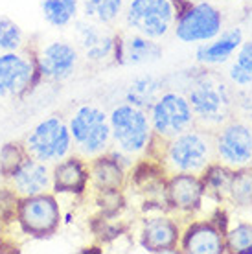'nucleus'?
I'll return each mask as SVG.
<instances>
[{"label":"nucleus","mask_w":252,"mask_h":254,"mask_svg":"<svg viewBox=\"0 0 252 254\" xmlns=\"http://www.w3.org/2000/svg\"><path fill=\"white\" fill-rule=\"evenodd\" d=\"M179 245L188 254H221L227 251L225 234L210 219L189 223L181 234Z\"/></svg>","instance_id":"18"},{"label":"nucleus","mask_w":252,"mask_h":254,"mask_svg":"<svg viewBox=\"0 0 252 254\" xmlns=\"http://www.w3.org/2000/svg\"><path fill=\"white\" fill-rule=\"evenodd\" d=\"M225 245L234 254H252V225L238 223L225 232Z\"/></svg>","instance_id":"29"},{"label":"nucleus","mask_w":252,"mask_h":254,"mask_svg":"<svg viewBox=\"0 0 252 254\" xmlns=\"http://www.w3.org/2000/svg\"><path fill=\"white\" fill-rule=\"evenodd\" d=\"M230 79L240 87L252 85V41L240 46L236 63L230 66Z\"/></svg>","instance_id":"28"},{"label":"nucleus","mask_w":252,"mask_h":254,"mask_svg":"<svg viewBox=\"0 0 252 254\" xmlns=\"http://www.w3.org/2000/svg\"><path fill=\"white\" fill-rule=\"evenodd\" d=\"M15 223L22 234L30 238H48L56 234L61 225V208L54 191L19 197Z\"/></svg>","instance_id":"6"},{"label":"nucleus","mask_w":252,"mask_h":254,"mask_svg":"<svg viewBox=\"0 0 252 254\" xmlns=\"http://www.w3.org/2000/svg\"><path fill=\"white\" fill-rule=\"evenodd\" d=\"M124 0H83V13L88 20L113 24L120 17Z\"/></svg>","instance_id":"25"},{"label":"nucleus","mask_w":252,"mask_h":254,"mask_svg":"<svg viewBox=\"0 0 252 254\" xmlns=\"http://www.w3.org/2000/svg\"><path fill=\"white\" fill-rule=\"evenodd\" d=\"M243 45V33L240 28H234L230 32L219 33L212 43H202L195 50L197 63L202 66H214L228 61V58Z\"/></svg>","instance_id":"21"},{"label":"nucleus","mask_w":252,"mask_h":254,"mask_svg":"<svg viewBox=\"0 0 252 254\" xmlns=\"http://www.w3.org/2000/svg\"><path fill=\"white\" fill-rule=\"evenodd\" d=\"M162 85H164L162 79L151 74L136 77L126 89V103L142 109V111H149L155 100L162 94Z\"/></svg>","instance_id":"22"},{"label":"nucleus","mask_w":252,"mask_h":254,"mask_svg":"<svg viewBox=\"0 0 252 254\" xmlns=\"http://www.w3.org/2000/svg\"><path fill=\"white\" fill-rule=\"evenodd\" d=\"M24 33L17 22L7 17H0V54L24 48Z\"/></svg>","instance_id":"30"},{"label":"nucleus","mask_w":252,"mask_h":254,"mask_svg":"<svg viewBox=\"0 0 252 254\" xmlns=\"http://www.w3.org/2000/svg\"><path fill=\"white\" fill-rule=\"evenodd\" d=\"M175 19L177 11L170 0H131L126 9L127 28L149 39L166 37Z\"/></svg>","instance_id":"9"},{"label":"nucleus","mask_w":252,"mask_h":254,"mask_svg":"<svg viewBox=\"0 0 252 254\" xmlns=\"http://www.w3.org/2000/svg\"><path fill=\"white\" fill-rule=\"evenodd\" d=\"M228 201L236 206H252V168H238L234 172Z\"/></svg>","instance_id":"27"},{"label":"nucleus","mask_w":252,"mask_h":254,"mask_svg":"<svg viewBox=\"0 0 252 254\" xmlns=\"http://www.w3.org/2000/svg\"><path fill=\"white\" fill-rule=\"evenodd\" d=\"M113 144L116 149L129 157H136L145 151L153 134L149 115L129 103L114 107L109 115Z\"/></svg>","instance_id":"4"},{"label":"nucleus","mask_w":252,"mask_h":254,"mask_svg":"<svg viewBox=\"0 0 252 254\" xmlns=\"http://www.w3.org/2000/svg\"><path fill=\"white\" fill-rule=\"evenodd\" d=\"M223 15L210 2H191L173 24V33L181 43H206L221 33Z\"/></svg>","instance_id":"10"},{"label":"nucleus","mask_w":252,"mask_h":254,"mask_svg":"<svg viewBox=\"0 0 252 254\" xmlns=\"http://www.w3.org/2000/svg\"><path fill=\"white\" fill-rule=\"evenodd\" d=\"M68 129L72 134V144L79 157L94 159L101 153H107L113 144L109 115L96 105H79L70 115Z\"/></svg>","instance_id":"3"},{"label":"nucleus","mask_w":252,"mask_h":254,"mask_svg":"<svg viewBox=\"0 0 252 254\" xmlns=\"http://www.w3.org/2000/svg\"><path fill=\"white\" fill-rule=\"evenodd\" d=\"M181 234V225L173 217L158 214L144 219L140 230V245L147 253H175Z\"/></svg>","instance_id":"15"},{"label":"nucleus","mask_w":252,"mask_h":254,"mask_svg":"<svg viewBox=\"0 0 252 254\" xmlns=\"http://www.w3.org/2000/svg\"><path fill=\"white\" fill-rule=\"evenodd\" d=\"M149 122L153 133L170 140L195 127V115L186 96L168 90L158 96L149 107Z\"/></svg>","instance_id":"8"},{"label":"nucleus","mask_w":252,"mask_h":254,"mask_svg":"<svg viewBox=\"0 0 252 254\" xmlns=\"http://www.w3.org/2000/svg\"><path fill=\"white\" fill-rule=\"evenodd\" d=\"M43 19L54 28H64L77 17V0H41Z\"/></svg>","instance_id":"24"},{"label":"nucleus","mask_w":252,"mask_h":254,"mask_svg":"<svg viewBox=\"0 0 252 254\" xmlns=\"http://www.w3.org/2000/svg\"><path fill=\"white\" fill-rule=\"evenodd\" d=\"M234 172H236L234 168L223 164L219 160H214L212 164L206 166L204 172L201 173L206 195L215 197L217 201H228V191H230V185H232Z\"/></svg>","instance_id":"23"},{"label":"nucleus","mask_w":252,"mask_h":254,"mask_svg":"<svg viewBox=\"0 0 252 254\" xmlns=\"http://www.w3.org/2000/svg\"><path fill=\"white\" fill-rule=\"evenodd\" d=\"M39 74L48 81H64L74 74L79 61V54L66 41H52L35 50Z\"/></svg>","instance_id":"13"},{"label":"nucleus","mask_w":252,"mask_h":254,"mask_svg":"<svg viewBox=\"0 0 252 254\" xmlns=\"http://www.w3.org/2000/svg\"><path fill=\"white\" fill-rule=\"evenodd\" d=\"M188 2H195V0H188Z\"/></svg>","instance_id":"33"},{"label":"nucleus","mask_w":252,"mask_h":254,"mask_svg":"<svg viewBox=\"0 0 252 254\" xmlns=\"http://www.w3.org/2000/svg\"><path fill=\"white\" fill-rule=\"evenodd\" d=\"M186 98L195 115V126L206 131L219 129L234 115L236 98L232 90L221 77L210 72H202L193 79Z\"/></svg>","instance_id":"1"},{"label":"nucleus","mask_w":252,"mask_h":254,"mask_svg":"<svg viewBox=\"0 0 252 254\" xmlns=\"http://www.w3.org/2000/svg\"><path fill=\"white\" fill-rule=\"evenodd\" d=\"M22 142L32 159H37L50 166L70 155L74 147L68 124L59 115H52L41 120L26 134Z\"/></svg>","instance_id":"5"},{"label":"nucleus","mask_w":252,"mask_h":254,"mask_svg":"<svg viewBox=\"0 0 252 254\" xmlns=\"http://www.w3.org/2000/svg\"><path fill=\"white\" fill-rule=\"evenodd\" d=\"M96 204L100 206L101 216L103 217H114L118 216L124 208V195H122V190H103L98 191V201Z\"/></svg>","instance_id":"31"},{"label":"nucleus","mask_w":252,"mask_h":254,"mask_svg":"<svg viewBox=\"0 0 252 254\" xmlns=\"http://www.w3.org/2000/svg\"><path fill=\"white\" fill-rule=\"evenodd\" d=\"M43 77L35 61V48L0 54V98L20 100L30 94Z\"/></svg>","instance_id":"7"},{"label":"nucleus","mask_w":252,"mask_h":254,"mask_svg":"<svg viewBox=\"0 0 252 254\" xmlns=\"http://www.w3.org/2000/svg\"><path fill=\"white\" fill-rule=\"evenodd\" d=\"M28 157H30V155L26 151L22 140L6 142L4 146L0 147V179L7 183V181L11 179L13 173L19 170V166L22 164Z\"/></svg>","instance_id":"26"},{"label":"nucleus","mask_w":252,"mask_h":254,"mask_svg":"<svg viewBox=\"0 0 252 254\" xmlns=\"http://www.w3.org/2000/svg\"><path fill=\"white\" fill-rule=\"evenodd\" d=\"M13 191L19 197L37 195L44 191H52V168L37 159H28L19 166V170L13 173L7 181Z\"/></svg>","instance_id":"19"},{"label":"nucleus","mask_w":252,"mask_h":254,"mask_svg":"<svg viewBox=\"0 0 252 254\" xmlns=\"http://www.w3.org/2000/svg\"><path fill=\"white\" fill-rule=\"evenodd\" d=\"M251 87H252V85H251ZM245 105L252 111V89H251V92H249V96H247V103H245Z\"/></svg>","instance_id":"32"},{"label":"nucleus","mask_w":252,"mask_h":254,"mask_svg":"<svg viewBox=\"0 0 252 254\" xmlns=\"http://www.w3.org/2000/svg\"><path fill=\"white\" fill-rule=\"evenodd\" d=\"M162 52L164 50L157 43V39L144 37L140 33H131V35L118 33L113 61L127 66L149 64L162 58Z\"/></svg>","instance_id":"17"},{"label":"nucleus","mask_w":252,"mask_h":254,"mask_svg":"<svg viewBox=\"0 0 252 254\" xmlns=\"http://www.w3.org/2000/svg\"><path fill=\"white\" fill-rule=\"evenodd\" d=\"M215 160L234 170L252 164V129L240 120H230L214 131Z\"/></svg>","instance_id":"11"},{"label":"nucleus","mask_w":252,"mask_h":254,"mask_svg":"<svg viewBox=\"0 0 252 254\" xmlns=\"http://www.w3.org/2000/svg\"><path fill=\"white\" fill-rule=\"evenodd\" d=\"M88 179L94 190H122L127 181V166L113 153H101L88 159Z\"/></svg>","instance_id":"20"},{"label":"nucleus","mask_w":252,"mask_h":254,"mask_svg":"<svg viewBox=\"0 0 252 254\" xmlns=\"http://www.w3.org/2000/svg\"><path fill=\"white\" fill-rule=\"evenodd\" d=\"M76 37L88 61L101 63L114 58V46L118 33L105 30L94 20H76Z\"/></svg>","instance_id":"16"},{"label":"nucleus","mask_w":252,"mask_h":254,"mask_svg":"<svg viewBox=\"0 0 252 254\" xmlns=\"http://www.w3.org/2000/svg\"><path fill=\"white\" fill-rule=\"evenodd\" d=\"M90 185L88 162L79 155H66L64 159L52 164V191L56 195L79 197Z\"/></svg>","instance_id":"14"},{"label":"nucleus","mask_w":252,"mask_h":254,"mask_svg":"<svg viewBox=\"0 0 252 254\" xmlns=\"http://www.w3.org/2000/svg\"><path fill=\"white\" fill-rule=\"evenodd\" d=\"M206 195L201 175L197 173H170L164 185V201L168 210L189 216L201 210Z\"/></svg>","instance_id":"12"},{"label":"nucleus","mask_w":252,"mask_h":254,"mask_svg":"<svg viewBox=\"0 0 252 254\" xmlns=\"http://www.w3.org/2000/svg\"><path fill=\"white\" fill-rule=\"evenodd\" d=\"M215 160L214 131H206L195 126L166 140L160 164L168 173H197Z\"/></svg>","instance_id":"2"}]
</instances>
